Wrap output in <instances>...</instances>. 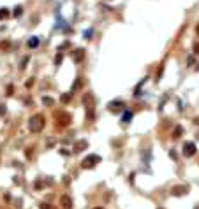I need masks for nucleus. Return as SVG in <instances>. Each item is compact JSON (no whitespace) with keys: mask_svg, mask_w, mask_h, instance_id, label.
I'll list each match as a JSON object with an SVG mask.
<instances>
[{"mask_svg":"<svg viewBox=\"0 0 199 209\" xmlns=\"http://www.w3.org/2000/svg\"><path fill=\"white\" fill-rule=\"evenodd\" d=\"M21 12H23V9H21V7H16V11H14V16H19Z\"/></svg>","mask_w":199,"mask_h":209,"instance_id":"nucleus-14","label":"nucleus"},{"mask_svg":"<svg viewBox=\"0 0 199 209\" xmlns=\"http://www.w3.org/2000/svg\"><path fill=\"white\" fill-rule=\"evenodd\" d=\"M41 209H53L50 204H41Z\"/></svg>","mask_w":199,"mask_h":209,"instance_id":"nucleus-15","label":"nucleus"},{"mask_svg":"<svg viewBox=\"0 0 199 209\" xmlns=\"http://www.w3.org/2000/svg\"><path fill=\"white\" fill-rule=\"evenodd\" d=\"M83 148H86V143H79V144L76 146V151H81Z\"/></svg>","mask_w":199,"mask_h":209,"instance_id":"nucleus-13","label":"nucleus"},{"mask_svg":"<svg viewBox=\"0 0 199 209\" xmlns=\"http://www.w3.org/2000/svg\"><path fill=\"white\" fill-rule=\"evenodd\" d=\"M130 118H132V112H129V111H127V112H125V116H123V121H125V123H129V120H130Z\"/></svg>","mask_w":199,"mask_h":209,"instance_id":"nucleus-12","label":"nucleus"},{"mask_svg":"<svg viewBox=\"0 0 199 209\" xmlns=\"http://www.w3.org/2000/svg\"><path fill=\"white\" fill-rule=\"evenodd\" d=\"M196 151H197V148H196V144H194L192 141H189V143L183 144V155H185V156H194Z\"/></svg>","mask_w":199,"mask_h":209,"instance_id":"nucleus-2","label":"nucleus"},{"mask_svg":"<svg viewBox=\"0 0 199 209\" xmlns=\"http://www.w3.org/2000/svg\"><path fill=\"white\" fill-rule=\"evenodd\" d=\"M9 16V11H6V9H0V19H4V18H7Z\"/></svg>","mask_w":199,"mask_h":209,"instance_id":"nucleus-11","label":"nucleus"},{"mask_svg":"<svg viewBox=\"0 0 199 209\" xmlns=\"http://www.w3.org/2000/svg\"><path fill=\"white\" fill-rule=\"evenodd\" d=\"M37 44H39V39H30V40H28V46H30V48H35Z\"/></svg>","mask_w":199,"mask_h":209,"instance_id":"nucleus-9","label":"nucleus"},{"mask_svg":"<svg viewBox=\"0 0 199 209\" xmlns=\"http://www.w3.org/2000/svg\"><path fill=\"white\" fill-rule=\"evenodd\" d=\"M182 134H183V128H182V127H176V128H174V132H173V137H174V139H178Z\"/></svg>","mask_w":199,"mask_h":209,"instance_id":"nucleus-6","label":"nucleus"},{"mask_svg":"<svg viewBox=\"0 0 199 209\" xmlns=\"http://www.w3.org/2000/svg\"><path fill=\"white\" fill-rule=\"evenodd\" d=\"M159 209H162V207H159Z\"/></svg>","mask_w":199,"mask_h":209,"instance_id":"nucleus-21","label":"nucleus"},{"mask_svg":"<svg viewBox=\"0 0 199 209\" xmlns=\"http://www.w3.org/2000/svg\"><path fill=\"white\" fill-rule=\"evenodd\" d=\"M60 202H62L63 209H71V207H72V200H71V197H67V195H62Z\"/></svg>","mask_w":199,"mask_h":209,"instance_id":"nucleus-4","label":"nucleus"},{"mask_svg":"<svg viewBox=\"0 0 199 209\" xmlns=\"http://www.w3.org/2000/svg\"><path fill=\"white\" fill-rule=\"evenodd\" d=\"M101 162V158L97 156V155H92V156H86L85 160H83V167L85 169H90V167H94L95 164H99Z\"/></svg>","mask_w":199,"mask_h":209,"instance_id":"nucleus-1","label":"nucleus"},{"mask_svg":"<svg viewBox=\"0 0 199 209\" xmlns=\"http://www.w3.org/2000/svg\"><path fill=\"white\" fill-rule=\"evenodd\" d=\"M194 53H199V44H196V46H194Z\"/></svg>","mask_w":199,"mask_h":209,"instance_id":"nucleus-16","label":"nucleus"},{"mask_svg":"<svg viewBox=\"0 0 199 209\" xmlns=\"http://www.w3.org/2000/svg\"><path fill=\"white\" fill-rule=\"evenodd\" d=\"M42 127H44L42 116H35V118H32V121H30V128H32L34 132H39V130H41Z\"/></svg>","mask_w":199,"mask_h":209,"instance_id":"nucleus-3","label":"nucleus"},{"mask_svg":"<svg viewBox=\"0 0 199 209\" xmlns=\"http://www.w3.org/2000/svg\"><path fill=\"white\" fill-rule=\"evenodd\" d=\"M196 34L199 35V23H197V27H196Z\"/></svg>","mask_w":199,"mask_h":209,"instance_id":"nucleus-18","label":"nucleus"},{"mask_svg":"<svg viewBox=\"0 0 199 209\" xmlns=\"http://www.w3.org/2000/svg\"><path fill=\"white\" fill-rule=\"evenodd\" d=\"M194 63H196V58H194V56H192V55H190V56H189V58H187V65H189V67H192V65H194Z\"/></svg>","mask_w":199,"mask_h":209,"instance_id":"nucleus-10","label":"nucleus"},{"mask_svg":"<svg viewBox=\"0 0 199 209\" xmlns=\"http://www.w3.org/2000/svg\"><path fill=\"white\" fill-rule=\"evenodd\" d=\"M196 209H199V206H197V207H196Z\"/></svg>","mask_w":199,"mask_h":209,"instance_id":"nucleus-20","label":"nucleus"},{"mask_svg":"<svg viewBox=\"0 0 199 209\" xmlns=\"http://www.w3.org/2000/svg\"><path fill=\"white\" fill-rule=\"evenodd\" d=\"M187 186H174L173 188V195H176V197H178V195H185L187 193Z\"/></svg>","mask_w":199,"mask_h":209,"instance_id":"nucleus-5","label":"nucleus"},{"mask_svg":"<svg viewBox=\"0 0 199 209\" xmlns=\"http://www.w3.org/2000/svg\"><path fill=\"white\" fill-rule=\"evenodd\" d=\"M109 107H111L113 111H116L118 107H123V102H111V104H109Z\"/></svg>","mask_w":199,"mask_h":209,"instance_id":"nucleus-8","label":"nucleus"},{"mask_svg":"<svg viewBox=\"0 0 199 209\" xmlns=\"http://www.w3.org/2000/svg\"><path fill=\"white\" fill-rule=\"evenodd\" d=\"M95 209H102V207H95Z\"/></svg>","mask_w":199,"mask_h":209,"instance_id":"nucleus-19","label":"nucleus"},{"mask_svg":"<svg viewBox=\"0 0 199 209\" xmlns=\"http://www.w3.org/2000/svg\"><path fill=\"white\" fill-rule=\"evenodd\" d=\"M194 123H196V125H199V116H197V118L194 120Z\"/></svg>","mask_w":199,"mask_h":209,"instance_id":"nucleus-17","label":"nucleus"},{"mask_svg":"<svg viewBox=\"0 0 199 209\" xmlns=\"http://www.w3.org/2000/svg\"><path fill=\"white\" fill-rule=\"evenodd\" d=\"M83 56H85V53H83V49H78V51L74 53V60H76V62H79V60H81Z\"/></svg>","mask_w":199,"mask_h":209,"instance_id":"nucleus-7","label":"nucleus"}]
</instances>
